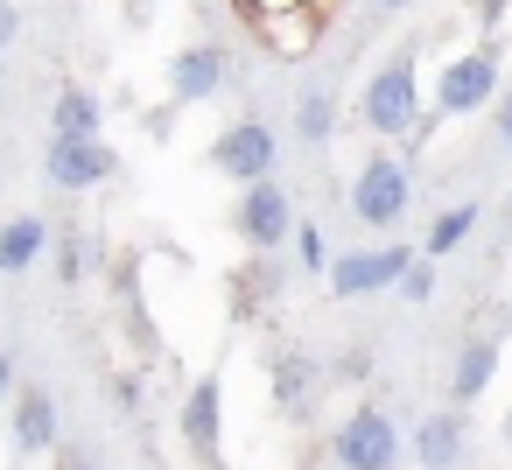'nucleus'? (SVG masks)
Here are the masks:
<instances>
[{"label":"nucleus","mask_w":512,"mask_h":470,"mask_svg":"<svg viewBox=\"0 0 512 470\" xmlns=\"http://www.w3.org/2000/svg\"><path fill=\"white\" fill-rule=\"evenodd\" d=\"M358 113H365V127H372L379 141H407V134L421 127V78H414V57H407V50L372 71Z\"/></svg>","instance_id":"1"},{"label":"nucleus","mask_w":512,"mask_h":470,"mask_svg":"<svg viewBox=\"0 0 512 470\" xmlns=\"http://www.w3.org/2000/svg\"><path fill=\"white\" fill-rule=\"evenodd\" d=\"M407 204H414V176H407V162L372 155V162L351 176V218H358V225H400Z\"/></svg>","instance_id":"2"},{"label":"nucleus","mask_w":512,"mask_h":470,"mask_svg":"<svg viewBox=\"0 0 512 470\" xmlns=\"http://www.w3.org/2000/svg\"><path fill=\"white\" fill-rule=\"evenodd\" d=\"M274 155H281V141H274L267 120H232V127L211 141V169L232 176L239 190H246V183H267V176H274Z\"/></svg>","instance_id":"3"},{"label":"nucleus","mask_w":512,"mask_h":470,"mask_svg":"<svg viewBox=\"0 0 512 470\" xmlns=\"http://www.w3.org/2000/svg\"><path fill=\"white\" fill-rule=\"evenodd\" d=\"M330 456H337V470H393V463H400V428H393L379 407H358V414L330 435Z\"/></svg>","instance_id":"4"},{"label":"nucleus","mask_w":512,"mask_h":470,"mask_svg":"<svg viewBox=\"0 0 512 470\" xmlns=\"http://www.w3.org/2000/svg\"><path fill=\"white\" fill-rule=\"evenodd\" d=\"M491 92H498V50L477 43V50L449 57V71L435 78V113H477Z\"/></svg>","instance_id":"5"},{"label":"nucleus","mask_w":512,"mask_h":470,"mask_svg":"<svg viewBox=\"0 0 512 470\" xmlns=\"http://www.w3.org/2000/svg\"><path fill=\"white\" fill-rule=\"evenodd\" d=\"M239 239L246 246H260V253H274L288 232H295V204H288V190L267 176V183H246V197H239Z\"/></svg>","instance_id":"6"},{"label":"nucleus","mask_w":512,"mask_h":470,"mask_svg":"<svg viewBox=\"0 0 512 470\" xmlns=\"http://www.w3.org/2000/svg\"><path fill=\"white\" fill-rule=\"evenodd\" d=\"M414 267V253L407 246H372V253H344V260H330V288L344 295V302H358V295H379V288H400V274Z\"/></svg>","instance_id":"7"},{"label":"nucleus","mask_w":512,"mask_h":470,"mask_svg":"<svg viewBox=\"0 0 512 470\" xmlns=\"http://www.w3.org/2000/svg\"><path fill=\"white\" fill-rule=\"evenodd\" d=\"M113 169H120V155H113L106 141H57V134H50L43 176H50L57 190H99Z\"/></svg>","instance_id":"8"},{"label":"nucleus","mask_w":512,"mask_h":470,"mask_svg":"<svg viewBox=\"0 0 512 470\" xmlns=\"http://www.w3.org/2000/svg\"><path fill=\"white\" fill-rule=\"evenodd\" d=\"M225 50L218 43H190V50H176L169 57V99L176 106H204L211 92H225Z\"/></svg>","instance_id":"9"},{"label":"nucleus","mask_w":512,"mask_h":470,"mask_svg":"<svg viewBox=\"0 0 512 470\" xmlns=\"http://www.w3.org/2000/svg\"><path fill=\"white\" fill-rule=\"evenodd\" d=\"M218 435H225V386L218 379H197L190 400H183V442L197 456H218Z\"/></svg>","instance_id":"10"},{"label":"nucleus","mask_w":512,"mask_h":470,"mask_svg":"<svg viewBox=\"0 0 512 470\" xmlns=\"http://www.w3.org/2000/svg\"><path fill=\"white\" fill-rule=\"evenodd\" d=\"M50 134L57 141H106V106L85 85H64L57 106H50Z\"/></svg>","instance_id":"11"},{"label":"nucleus","mask_w":512,"mask_h":470,"mask_svg":"<svg viewBox=\"0 0 512 470\" xmlns=\"http://www.w3.org/2000/svg\"><path fill=\"white\" fill-rule=\"evenodd\" d=\"M15 449H22V456H43V449H57V400H50L43 386L15 393Z\"/></svg>","instance_id":"12"},{"label":"nucleus","mask_w":512,"mask_h":470,"mask_svg":"<svg viewBox=\"0 0 512 470\" xmlns=\"http://www.w3.org/2000/svg\"><path fill=\"white\" fill-rule=\"evenodd\" d=\"M414 463L421 470H456L463 463V414L449 407V414H428L421 428H414Z\"/></svg>","instance_id":"13"},{"label":"nucleus","mask_w":512,"mask_h":470,"mask_svg":"<svg viewBox=\"0 0 512 470\" xmlns=\"http://www.w3.org/2000/svg\"><path fill=\"white\" fill-rule=\"evenodd\" d=\"M50 246H57V232L43 218H8L0 225V274H29Z\"/></svg>","instance_id":"14"},{"label":"nucleus","mask_w":512,"mask_h":470,"mask_svg":"<svg viewBox=\"0 0 512 470\" xmlns=\"http://www.w3.org/2000/svg\"><path fill=\"white\" fill-rule=\"evenodd\" d=\"M491 372H498V344H491V337H470V344L456 351V372H449V393H456V400L470 407V400H477V393L491 386Z\"/></svg>","instance_id":"15"},{"label":"nucleus","mask_w":512,"mask_h":470,"mask_svg":"<svg viewBox=\"0 0 512 470\" xmlns=\"http://www.w3.org/2000/svg\"><path fill=\"white\" fill-rule=\"evenodd\" d=\"M309 386H316V365H309L302 351H281V358H274V400H281L288 414H302V407H309Z\"/></svg>","instance_id":"16"},{"label":"nucleus","mask_w":512,"mask_h":470,"mask_svg":"<svg viewBox=\"0 0 512 470\" xmlns=\"http://www.w3.org/2000/svg\"><path fill=\"white\" fill-rule=\"evenodd\" d=\"M470 225H477V204H449L435 225H428V260H442V253H456L463 239H470Z\"/></svg>","instance_id":"17"},{"label":"nucleus","mask_w":512,"mask_h":470,"mask_svg":"<svg viewBox=\"0 0 512 470\" xmlns=\"http://www.w3.org/2000/svg\"><path fill=\"white\" fill-rule=\"evenodd\" d=\"M330 127H337V99H330V92H309V99L295 106V134H302V141H330Z\"/></svg>","instance_id":"18"},{"label":"nucleus","mask_w":512,"mask_h":470,"mask_svg":"<svg viewBox=\"0 0 512 470\" xmlns=\"http://www.w3.org/2000/svg\"><path fill=\"white\" fill-rule=\"evenodd\" d=\"M92 253H99L92 232H64V239H57V274H64V281H85V274H92Z\"/></svg>","instance_id":"19"},{"label":"nucleus","mask_w":512,"mask_h":470,"mask_svg":"<svg viewBox=\"0 0 512 470\" xmlns=\"http://www.w3.org/2000/svg\"><path fill=\"white\" fill-rule=\"evenodd\" d=\"M400 295H407V302H428V295H435V267H428V260H414V267L400 274Z\"/></svg>","instance_id":"20"},{"label":"nucleus","mask_w":512,"mask_h":470,"mask_svg":"<svg viewBox=\"0 0 512 470\" xmlns=\"http://www.w3.org/2000/svg\"><path fill=\"white\" fill-rule=\"evenodd\" d=\"M295 253H302V267H323L330 253H323V232L316 225H295Z\"/></svg>","instance_id":"21"},{"label":"nucleus","mask_w":512,"mask_h":470,"mask_svg":"<svg viewBox=\"0 0 512 470\" xmlns=\"http://www.w3.org/2000/svg\"><path fill=\"white\" fill-rule=\"evenodd\" d=\"M22 36V8H15V0H0V50H8Z\"/></svg>","instance_id":"22"},{"label":"nucleus","mask_w":512,"mask_h":470,"mask_svg":"<svg viewBox=\"0 0 512 470\" xmlns=\"http://www.w3.org/2000/svg\"><path fill=\"white\" fill-rule=\"evenodd\" d=\"M498 141H505V148H512V92H505V99H498Z\"/></svg>","instance_id":"23"},{"label":"nucleus","mask_w":512,"mask_h":470,"mask_svg":"<svg viewBox=\"0 0 512 470\" xmlns=\"http://www.w3.org/2000/svg\"><path fill=\"white\" fill-rule=\"evenodd\" d=\"M8 393H15V358L0 351V400H8Z\"/></svg>","instance_id":"24"},{"label":"nucleus","mask_w":512,"mask_h":470,"mask_svg":"<svg viewBox=\"0 0 512 470\" xmlns=\"http://www.w3.org/2000/svg\"><path fill=\"white\" fill-rule=\"evenodd\" d=\"M505 8H512V0H477V15H484V22H498Z\"/></svg>","instance_id":"25"},{"label":"nucleus","mask_w":512,"mask_h":470,"mask_svg":"<svg viewBox=\"0 0 512 470\" xmlns=\"http://www.w3.org/2000/svg\"><path fill=\"white\" fill-rule=\"evenodd\" d=\"M379 8H386V15H400V8H414V0H379Z\"/></svg>","instance_id":"26"},{"label":"nucleus","mask_w":512,"mask_h":470,"mask_svg":"<svg viewBox=\"0 0 512 470\" xmlns=\"http://www.w3.org/2000/svg\"><path fill=\"white\" fill-rule=\"evenodd\" d=\"M505 442H512V414H505Z\"/></svg>","instance_id":"27"}]
</instances>
